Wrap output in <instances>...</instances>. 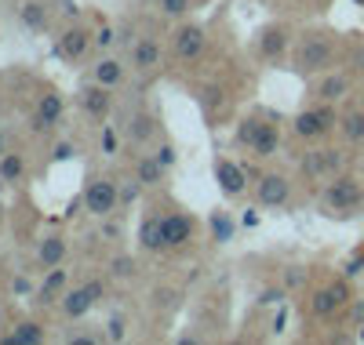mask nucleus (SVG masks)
I'll list each match as a JSON object with an SVG mask.
<instances>
[{"instance_id":"f257e3e1","label":"nucleus","mask_w":364,"mask_h":345,"mask_svg":"<svg viewBox=\"0 0 364 345\" xmlns=\"http://www.w3.org/2000/svg\"><path fill=\"white\" fill-rule=\"evenodd\" d=\"M321 207H324V214H331V218H350V214H357L360 207H364V182L357 178V175H336L328 182V190H324V197H321Z\"/></svg>"},{"instance_id":"f03ea898","label":"nucleus","mask_w":364,"mask_h":345,"mask_svg":"<svg viewBox=\"0 0 364 345\" xmlns=\"http://www.w3.org/2000/svg\"><path fill=\"white\" fill-rule=\"evenodd\" d=\"M237 146H248V153H255L259 160H269L281 149V131L273 124H262L259 116H245L237 124Z\"/></svg>"},{"instance_id":"7ed1b4c3","label":"nucleus","mask_w":364,"mask_h":345,"mask_svg":"<svg viewBox=\"0 0 364 345\" xmlns=\"http://www.w3.org/2000/svg\"><path fill=\"white\" fill-rule=\"evenodd\" d=\"M331 62H336V44H331V33H310V37H302V44L295 51V70L299 73H324Z\"/></svg>"},{"instance_id":"20e7f679","label":"nucleus","mask_w":364,"mask_h":345,"mask_svg":"<svg viewBox=\"0 0 364 345\" xmlns=\"http://www.w3.org/2000/svg\"><path fill=\"white\" fill-rule=\"evenodd\" d=\"M80 204H84L87 214L109 218V214H117V207H120V185H117L113 178L91 175V178L84 182V197H80Z\"/></svg>"},{"instance_id":"39448f33","label":"nucleus","mask_w":364,"mask_h":345,"mask_svg":"<svg viewBox=\"0 0 364 345\" xmlns=\"http://www.w3.org/2000/svg\"><path fill=\"white\" fill-rule=\"evenodd\" d=\"M336 124H339V120H336V109H331V102H321L317 109H302V113L295 116V135L306 138V142H314V138L328 135Z\"/></svg>"},{"instance_id":"423d86ee","label":"nucleus","mask_w":364,"mask_h":345,"mask_svg":"<svg viewBox=\"0 0 364 345\" xmlns=\"http://www.w3.org/2000/svg\"><path fill=\"white\" fill-rule=\"evenodd\" d=\"M102 295H106V284H102V280H91V284H84V288L66 291V295H63V317H66V320L87 317L91 305H95Z\"/></svg>"},{"instance_id":"0eeeda50","label":"nucleus","mask_w":364,"mask_h":345,"mask_svg":"<svg viewBox=\"0 0 364 345\" xmlns=\"http://www.w3.org/2000/svg\"><path fill=\"white\" fill-rule=\"evenodd\" d=\"M80 109H84L91 120H95V124H106L109 113H113V95H109V87H102V84L91 80V84L80 91Z\"/></svg>"},{"instance_id":"6e6552de","label":"nucleus","mask_w":364,"mask_h":345,"mask_svg":"<svg viewBox=\"0 0 364 345\" xmlns=\"http://www.w3.org/2000/svg\"><path fill=\"white\" fill-rule=\"evenodd\" d=\"M350 305V288L346 284H328L321 288L314 298H310V309H314V317H336L339 309Z\"/></svg>"},{"instance_id":"1a4fd4ad","label":"nucleus","mask_w":364,"mask_h":345,"mask_svg":"<svg viewBox=\"0 0 364 345\" xmlns=\"http://www.w3.org/2000/svg\"><path fill=\"white\" fill-rule=\"evenodd\" d=\"M262 207H284L291 200V182L284 175H262L259 178V190H255Z\"/></svg>"},{"instance_id":"9d476101","label":"nucleus","mask_w":364,"mask_h":345,"mask_svg":"<svg viewBox=\"0 0 364 345\" xmlns=\"http://www.w3.org/2000/svg\"><path fill=\"white\" fill-rule=\"evenodd\" d=\"M161 233H164V247H182L193 240V218L190 214H161Z\"/></svg>"},{"instance_id":"9b49d317","label":"nucleus","mask_w":364,"mask_h":345,"mask_svg":"<svg viewBox=\"0 0 364 345\" xmlns=\"http://www.w3.org/2000/svg\"><path fill=\"white\" fill-rule=\"evenodd\" d=\"M215 182H219V190L226 193V197H240L245 193V185H248V175H245V168L240 164H233V160H215Z\"/></svg>"},{"instance_id":"f8f14e48","label":"nucleus","mask_w":364,"mask_h":345,"mask_svg":"<svg viewBox=\"0 0 364 345\" xmlns=\"http://www.w3.org/2000/svg\"><path fill=\"white\" fill-rule=\"evenodd\" d=\"M58 120H63V99L55 91H48L33 109V131H51V128H58Z\"/></svg>"},{"instance_id":"ddd939ff","label":"nucleus","mask_w":364,"mask_h":345,"mask_svg":"<svg viewBox=\"0 0 364 345\" xmlns=\"http://www.w3.org/2000/svg\"><path fill=\"white\" fill-rule=\"evenodd\" d=\"M157 66H161V44L154 37H142L132 48V70L135 73H154Z\"/></svg>"},{"instance_id":"4468645a","label":"nucleus","mask_w":364,"mask_h":345,"mask_svg":"<svg viewBox=\"0 0 364 345\" xmlns=\"http://www.w3.org/2000/svg\"><path fill=\"white\" fill-rule=\"evenodd\" d=\"M91 40H95V37H87V29H80V26H66V29H63V37H58V55L70 58V62H77V58H84V51H87Z\"/></svg>"},{"instance_id":"2eb2a0df","label":"nucleus","mask_w":364,"mask_h":345,"mask_svg":"<svg viewBox=\"0 0 364 345\" xmlns=\"http://www.w3.org/2000/svg\"><path fill=\"white\" fill-rule=\"evenodd\" d=\"M204 51V29L200 26H182L175 33V55L186 62V58H197Z\"/></svg>"},{"instance_id":"dca6fc26","label":"nucleus","mask_w":364,"mask_h":345,"mask_svg":"<svg viewBox=\"0 0 364 345\" xmlns=\"http://www.w3.org/2000/svg\"><path fill=\"white\" fill-rule=\"evenodd\" d=\"M18 22L26 29H33V33H44V29L51 26V11H48V4H41V0H26V4L18 8Z\"/></svg>"},{"instance_id":"f3484780","label":"nucleus","mask_w":364,"mask_h":345,"mask_svg":"<svg viewBox=\"0 0 364 345\" xmlns=\"http://www.w3.org/2000/svg\"><path fill=\"white\" fill-rule=\"evenodd\" d=\"M164 175H168V168L157 160V153L154 156H142L139 168H135V178L142 182V190H157V185L164 182Z\"/></svg>"},{"instance_id":"a211bd4d","label":"nucleus","mask_w":364,"mask_h":345,"mask_svg":"<svg viewBox=\"0 0 364 345\" xmlns=\"http://www.w3.org/2000/svg\"><path fill=\"white\" fill-rule=\"evenodd\" d=\"M26 178V156L8 149L4 156H0V185H15Z\"/></svg>"},{"instance_id":"6ab92c4d","label":"nucleus","mask_w":364,"mask_h":345,"mask_svg":"<svg viewBox=\"0 0 364 345\" xmlns=\"http://www.w3.org/2000/svg\"><path fill=\"white\" fill-rule=\"evenodd\" d=\"M63 258H66V240H63V236H44L41 247H37V262H41L44 269H55Z\"/></svg>"},{"instance_id":"aec40b11","label":"nucleus","mask_w":364,"mask_h":345,"mask_svg":"<svg viewBox=\"0 0 364 345\" xmlns=\"http://www.w3.org/2000/svg\"><path fill=\"white\" fill-rule=\"evenodd\" d=\"M91 80L102 84V87H117L120 80H124V66H120L117 58H99L95 70H91Z\"/></svg>"},{"instance_id":"412c9836","label":"nucleus","mask_w":364,"mask_h":345,"mask_svg":"<svg viewBox=\"0 0 364 345\" xmlns=\"http://www.w3.org/2000/svg\"><path fill=\"white\" fill-rule=\"evenodd\" d=\"M346 91H350V77L331 73V77H324L317 84V99L321 102H339V99H346Z\"/></svg>"},{"instance_id":"4be33fe9","label":"nucleus","mask_w":364,"mask_h":345,"mask_svg":"<svg viewBox=\"0 0 364 345\" xmlns=\"http://www.w3.org/2000/svg\"><path fill=\"white\" fill-rule=\"evenodd\" d=\"M139 247L142 251H161L164 247V233H161V214H149L139 226Z\"/></svg>"},{"instance_id":"5701e85b","label":"nucleus","mask_w":364,"mask_h":345,"mask_svg":"<svg viewBox=\"0 0 364 345\" xmlns=\"http://www.w3.org/2000/svg\"><path fill=\"white\" fill-rule=\"evenodd\" d=\"M259 48H262V55L266 58H281L284 55V48H288V33L277 26V29H262V37H259Z\"/></svg>"},{"instance_id":"b1692460","label":"nucleus","mask_w":364,"mask_h":345,"mask_svg":"<svg viewBox=\"0 0 364 345\" xmlns=\"http://www.w3.org/2000/svg\"><path fill=\"white\" fill-rule=\"evenodd\" d=\"M4 341H8V345H15V341H18V345H37V341H44V327L33 324V320H26V324H18Z\"/></svg>"},{"instance_id":"393cba45","label":"nucleus","mask_w":364,"mask_h":345,"mask_svg":"<svg viewBox=\"0 0 364 345\" xmlns=\"http://www.w3.org/2000/svg\"><path fill=\"white\" fill-rule=\"evenodd\" d=\"M63 284H66V269H58V265H55L51 276L44 280V288L37 291V302H41V305H51V302L58 298V291H63Z\"/></svg>"},{"instance_id":"a878e982","label":"nucleus","mask_w":364,"mask_h":345,"mask_svg":"<svg viewBox=\"0 0 364 345\" xmlns=\"http://www.w3.org/2000/svg\"><path fill=\"white\" fill-rule=\"evenodd\" d=\"M317 153H321V171H324V178H336V175L346 171V153H343V149H317Z\"/></svg>"},{"instance_id":"bb28decb","label":"nucleus","mask_w":364,"mask_h":345,"mask_svg":"<svg viewBox=\"0 0 364 345\" xmlns=\"http://www.w3.org/2000/svg\"><path fill=\"white\" fill-rule=\"evenodd\" d=\"M154 131H157V128H154V116H149V113H135V116L128 120V138H132V142H146Z\"/></svg>"},{"instance_id":"cd10ccee","label":"nucleus","mask_w":364,"mask_h":345,"mask_svg":"<svg viewBox=\"0 0 364 345\" xmlns=\"http://www.w3.org/2000/svg\"><path fill=\"white\" fill-rule=\"evenodd\" d=\"M339 131H343V135H346L350 142L364 146V109H357V113L343 116V120H339Z\"/></svg>"},{"instance_id":"c85d7f7f","label":"nucleus","mask_w":364,"mask_h":345,"mask_svg":"<svg viewBox=\"0 0 364 345\" xmlns=\"http://www.w3.org/2000/svg\"><path fill=\"white\" fill-rule=\"evenodd\" d=\"M109 273H113L117 280H128V276H135V258H132V255H117V258L109 262Z\"/></svg>"},{"instance_id":"c756f323","label":"nucleus","mask_w":364,"mask_h":345,"mask_svg":"<svg viewBox=\"0 0 364 345\" xmlns=\"http://www.w3.org/2000/svg\"><path fill=\"white\" fill-rule=\"evenodd\" d=\"M157 8H161L164 18H182L190 11V0H157Z\"/></svg>"},{"instance_id":"7c9ffc66","label":"nucleus","mask_w":364,"mask_h":345,"mask_svg":"<svg viewBox=\"0 0 364 345\" xmlns=\"http://www.w3.org/2000/svg\"><path fill=\"white\" fill-rule=\"evenodd\" d=\"M343 273H346V280H353V276H360V273H364V247H357V251H353Z\"/></svg>"},{"instance_id":"2f4dec72","label":"nucleus","mask_w":364,"mask_h":345,"mask_svg":"<svg viewBox=\"0 0 364 345\" xmlns=\"http://www.w3.org/2000/svg\"><path fill=\"white\" fill-rule=\"evenodd\" d=\"M211 229H215V236H219V243H226V240L233 236V226L226 222V218H223V214H215V218H211Z\"/></svg>"},{"instance_id":"473e14b6","label":"nucleus","mask_w":364,"mask_h":345,"mask_svg":"<svg viewBox=\"0 0 364 345\" xmlns=\"http://www.w3.org/2000/svg\"><path fill=\"white\" fill-rule=\"evenodd\" d=\"M139 190H142V182L139 178H128V185H120V204H135Z\"/></svg>"},{"instance_id":"72a5a7b5","label":"nucleus","mask_w":364,"mask_h":345,"mask_svg":"<svg viewBox=\"0 0 364 345\" xmlns=\"http://www.w3.org/2000/svg\"><path fill=\"white\" fill-rule=\"evenodd\" d=\"M106 338H109V341H124V317H113V320H109Z\"/></svg>"},{"instance_id":"f704fd0d","label":"nucleus","mask_w":364,"mask_h":345,"mask_svg":"<svg viewBox=\"0 0 364 345\" xmlns=\"http://www.w3.org/2000/svg\"><path fill=\"white\" fill-rule=\"evenodd\" d=\"M284 284H288V288H299V284H306V273H302L299 265H291V269L284 273Z\"/></svg>"},{"instance_id":"c9c22d12","label":"nucleus","mask_w":364,"mask_h":345,"mask_svg":"<svg viewBox=\"0 0 364 345\" xmlns=\"http://www.w3.org/2000/svg\"><path fill=\"white\" fill-rule=\"evenodd\" d=\"M157 160H161L164 168H171V164H175V146H171V142H164V146L157 149Z\"/></svg>"},{"instance_id":"e433bc0d","label":"nucleus","mask_w":364,"mask_h":345,"mask_svg":"<svg viewBox=\"0 0 364 345\" xmlns=\"http://www.w3.org/2000/svg\"><path fill=\"white\" fill-rule=\"evenodd\" d=\"M350 317H353L357 327L364 324V298H350Z\"/></svg>"},{"instance_id":"4c0bfd02","label":"nucleus","mask_w":364,"mask_h":345,"mask_svg":"<svg viewBox=\"0 0 364 345\" xmlns=\"http://www.w3.org/2000/svg\"><path fill=\"white\" fill-rule=\"evenodd\" d=\"M113 40H117V37H113V29H109V26H102L99 33H95V44H99V48H113Z\"/></svg>"},{"instance_id":"58836bf2","label":"nucleus","mask_w":364,"mask_h":345,"mask_svg":"<svg viewBox=\"0 0 364 345\" xmlns=\"http://www.w3.org/2000/svg\"><path fill=\"white\" fill-rule=\"evenodd\" d=\"M281 298H284V291H281V288H277V291H273V288H269V291H262V298H259V305H273V302H281Z\"/></svg>"},{"instance_id":"ea45409f","label":"nucleus","mask_w":364,"mask_h":345,"mask_svg":"<svg viewBox=\"0 0 364 345\" xmlns=\"http://www.w3.org/2000/svg\"><path fill=\"white\" fill-rule=\"evenodd\" d=\"M70 156H73V146L70 142H63V146L55 149V160H70Z\"/></svg>"},{"instance_id":"a19ab883","label":"nucleus","mask_w":364,"mask_h":345,"mask_svg":"<svg viewBox=\"0 0 364 345\" xmlns=\"http://www.w3.org/2000/svg\"><path fill=\"white\" fill-rule=\"evenodd\" d=\"M102 146H106V153H117V138H113V131H102Z\"/></svg>"},{"instance_id":"79ce46f5","label":"nucleus","mask_w":364,"mask_h":345,"mask_svg":"<svg viewBox=\"0 0 364 345\" xmlns=\"http://www.w3.org/2000/svg\"><path fill=\"white\" fill-rule=\"evenodd\" d=\"M4 153H8V135L0 131V156H4Z\"/></svg>"},{"instance_id":"37998d69","label":"nucleus","mask_w":364,"mask_h":345,"mask_svg":"<svg viewBox=\"0 0 364 345\" xmlns=\"http://www.w3.org/2000/svg\"><path fill=\"white\" fill-rule=\"evenodd\" d=\"M353 4H364V0H353Z\"/></svg>"},{"instance_id":"c03bdc74","label":"nucleus","mask_w":364,"mask_h":345,"mask_svg":"<svg viewBox=\"0 0 364 345\" xmlns=\"http://www.w3.org/2000/svg\"><path fill=\"white\" fill-rule=\"evenodd\" d=\"M154 4H157V0H154Z\"/></svg>"}]
</instances>
